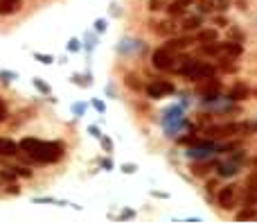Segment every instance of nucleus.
I'll list each match as a JSON object with an SVG mask.
<instances>
[{"instance_id": "obj_1", "label": "nucleus", "mask_w": 257, "mask_h": 224, "mask_svg": "<svg viewBox=\"0 0 257 224\" xmlns=\"http://www.w3.org/2000/svg\"><path fill=\"white\" fill-rule=\"evenodd\" d=\"M18 148L27 154L29 159L39 161V163H54L64 156V145L54 141H41V138H23Z\"/></svg>"}, {"instance_id": "obj_2", "label": "nucleus", "mask_w": 257, "mask_h": 224, "mask_svg": "<svg viewBox=\"0 0 257 224\" xmlns=\"http://www.w3.org/2000/svg\"><path fill=\"white\" fill-rule=\"evenodd\" d=\"M176 71L181 73L183 77H187V79H192V82H201V79H212V75H214V66L210 64H203V61H187L185 59V66H181V68H176Z\"/></svg>"}, {"instance_id": "obj_3", "label": "nucleus", "mask_w": 257, "mask_h": 224, "mask_svg": "<svg viewBox=\"0 0 257 224\" xmlns=\"http://www.w3.org/2000/svg\"><path fill=\"white\" fill-rule=\"evenodd\" d=\"M257 131V123H230V124H219V127H210L205 131L212 138H221V136H235V134H251Z\"/></svg>"}, {"instance_id": "obj_4", "label": "nucleus", "mask_w": 257, "mask_h": 224, "mask_svg": "<svg viewBox=\"0 0 257 224\" xmlns=\"http://www.w3.org/2000/svg\"><path fill=\"white\" fill-rule=\"evenodd\" d=\"M153 66L158 71H170V68H176V61H174V50L170 48H158L153 52Z\"/></svg>"}, {"instance_id": "obj_5", "label": "nucleus", "mask_w": 257, "mask_h": 224, "mask_svg": "<svg viewBox=\"0 0 257 224\" xmlns=\"http://www.w3.org/2000/svg\"><path fill=\"white\" fill-rule=\"evenodd\" d=\"M170 93H174V84L163 82V79H158V82L147 86V95H149V98H156V100L158 98H165V95H170Z\"/></svg>"}, {"instance_id": "obj_6", "label": "nucleus", "mask_w": 257, "mask_h": 224, "mask_svg": "<svg viewBox=\"0 0 257 224\" xmlns=\"http://www.w3.org/2000/svg\"><path fill=\"white\" fill-rule=\"evenodd\" d=\"M244 201H246V206H255V204H257V172L248 179V183H246Z\"/></svg>"}, {"instance_id": "obj_7", "label": "nucleus", "mask_w": 257, "mask_h": 224, "mask_svg": "<svg viewBox=\"0 0 257 224\" xmlns=\"http://www.w3.org/2000/svg\"><path fill=\"white\" fill-rule=\"evenodd\" d=\"M235 195H237V186H226L219 193V204L223 208H233L235 206Z\"/></svg>"}, {"instance_id": "obj_8", "label": "nucleus", "mask_w": 257, "mask_h": 224, "mask_svg": "<svg viewBox=\"0 0 257 224\" xmlns=\"http://www.w3.org/2000/svg\"><path fill=\"white\" fill-rule=\"evenodd\" d=\"M23 0H0V16H7V14H14L21 9Z\"/></svg>"}, {"instance_id": "obj_9", "label": "nucleus", "mask_w": 257, "mask_h": 224, "mask_svg": "<svg viewBox=\"0 0 257 224\" xmlns=\"http://www.w3.org/2000/svg\"><path fill=\"white\" fill-rule=\"evenodd\" d=\"M18 145L14 141H9V138H0V156H14V154H18Z\"/></svg>"}, {"instance_id": "obj_10", "label": "nucleus", "mask_w": 257, "mask_h": 224, "mask_svg": "<svg viewBox=\"0 0 257 224\" xmlns=\"http://www.w3.org/2000/svg\"><path fill=\"white\" fill-rule=\"evenodd\" d=\"M194 0H174L170 7H167V12H170V16H178V14H183L187 9V7L192 5Z\"/></svg>"}, {"instance_id": "obj_11", "label": "nucleus", "mask_w": 257, "mask_h": 224, "mask_svg": "<svg viewBox=\"0 0 257 224\" xmlns=\"http://www.w3.org/2000/svg\"><path fill=\"white\" fill-rule=\"evenodd\" d=\"M246 98H248V89H246L244 84H237V86L230 91V100H235V102L246 100Z\"/></svg>"}, {"instance_id": "obj_12", "label": "nucleus", "mask_w": 257, "mask_h": 224, "mask_svg": "<svg viewBox=\"0 0 257 224\" xmlns=\"http://www.w3.org/2000/svg\"><path fill=\"white\" fill-rule=\"evenodd\" d=\"M221 54L239 57V54H241V46H239V43H221Z\"/></svg>"}, {"instance_id": "obj_13", "label": "nucleus", "mask_w": 257, "mask_h": 224, "mask_svg": "<svg viewBox=\"0 0 257 224\" xmlns=\"http://www.w3.org/2000/svg\"><path fill=\"white\" fill-rule=\"evenodd\" d=\"M201 54H221V43H208V46H201Z\"/></svg>"}, {"instance_id": "obj_14", "label": "nucleus", "mask_w": 257, "mask_h": 224, "mask_svg": "<svg viewBox=\"0 0 257 224\" xmlns=\"http://www.w3.org/2000/svg\"><path fill=\"white\" fill-rule=\"evenodd\" d=\"M187 43H192V39H174V41H170L165 48H170V50H181V48H185Z\"/></svg>"}, {"instance_id": "obj_15", "label": "nucleus", "mask_w": 257, "mask_h": 224, "mask_svg": "<svg viewBox=\"0 0 257 224\" xmlns=\"http://www.w3.org/2000/svg\"><path fill=\"white\" fill-rule=\"evenodd\" d=\"M201 25V21L199 18H187L185 23H183V32H190V30H196Z\"/></svg>"}, {"instance_id": "obj_16", "label": "nucleus", "mask_w": 257, "mask_h": 224, "mask_svg": "<svg viewBox=\"0 0 257 224\" xmlns=\"http://www.w3.org/2000/svg\"><path fill=\"white\" fill-rule=\"evenodd\" d=\"M253 218H255V208L253 206H248L246 211L237 213V220H253Z\"/></svg>"}, {"instance_id": "obj_17", "label": "nucleus", "mask_w": 257, "mask_h": 224, "mask_svg": "<svg viewBox=\"0 0 257 224\" xmlns=\"http://www.w3.org/2000/svg\"><path fill=\"white\" fill-rule=\"evenodd\" d=\"M199 41H216V32L214 30H205L199 34Z\"/></svg>"}, {"instance_id": "obj_18", "label": "nucleus", "mask_w": 257, "mask_h": 224, "mask_svg": "<svg viewBox=\"0 0 257 224\" xmlns=\"http://www.w3.org/2000/svg\"><path fill=\"white\" fill-rule=\"evenodd\" d=\"M16 170V174H21V177H32V172L25 170V168H14Z\"/></svg>"}, {"instance_id": "obj_19", "label": "nucleus", "mask_w": 257, "mask_h": 224, "mask_svg": "<svg viewBox=\"0 0 257 224\" xmlns=\"http://www.w3.org/2000/svg\"><path fill=\"white\" fill-rule=\"evenodd\" d=\"M5 116H7V106H5V102L0 100V123L5 120Z\"/></svg>"}, {"instance_id": "obj_20", "label": "nucleus", "mask_w": 257, "mask_h": 224, "mask_svg": "<svg viewBox=\"0 0 257 224\" xmlns=\"http://www.w3.org/2000/svg\"><path fill=\"white\" fill-rule=\"evenodd\" d=\"M127 84L131 86V89H140V84H138V82H133V77H127Z\"/></svg>"}, {"instance_id": "obj_21", "label": "nucleus", "mask_w": 257, "mask_h": 224, "mask_svg": "<svg viewBox=\"0 0 257 224\" xmlns=\"http://www.w3.org/2000/svg\"><path fill=\"white\" fill-rule=\"evenodd\" d=\"M253 163H255V165H257V159H255V161H253Z\"/></svg>"}]
</instances>
